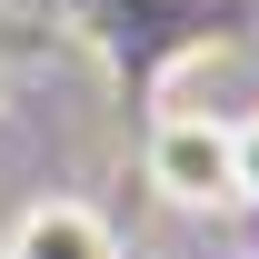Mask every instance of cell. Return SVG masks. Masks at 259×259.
Listing matches in <instances>:
<instances>
[{
  "label": "cell",
  "instance_id": "obj_1",
  "mask_svg": "<svg viewBox=\"0 0 259 259\" xmlns=\"http://www.w3.org/2000/svg\"><path fill=\"white\" fill-rule=\"evenodd\" d=\"M140 180L190 209V220H220L239 209V160H229V120L220 110H160L150 120V150H140Z\"/></svg>",
  "mask_w": 259,
  "mask_h": 259
},
{
  "label": "cell",
  "instance_id": "obj_3",
  "mask_svg": "<svg viewBox=\"0 0 259 259\" xmlns=\"http://www.w3.org/2000/svg\"><path fill=\"white\" fill-rule=\"evenodd\" d=\"M229 160H239V209H259V110L229 120Z\"/></svg>",
  "mask_w": 259,
  "mask_h": 259
},
{
  "label": "cell",
  "instance_id": "obj_2",
  "mask_svg": "<svg viewBox=\"0 0 259 259\" xmlns=\"http://www.w3.org/2000/svg\"><path fill=\"white\" fill-rule=\"evenodd\" d=\"M0 259H120V229L100 220L90 199H30L10 220V249Z\"/></svg>",
  "mask_w": 259,
  "mask_h": 259
}]
</instances>
